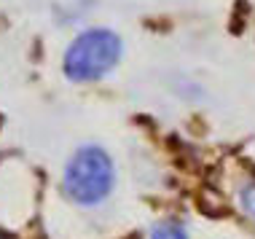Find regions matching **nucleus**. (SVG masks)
<instances>
[{
	"mask_svg": "<svg viewBox=\"0 0 255 239\" xmlns=\"http://www.w3.org/2000/svg\"><path fill=\"white\" fill-rule=\"evenodd\" d=\"M113 161L97 145H86L73 153V159L65 167V194L81 207H94L105 202L113 191Z\"/></svg>",
	"mask_w": 255,
	"mask_h": 239,
	"instance_id": "f257e3e1",
	"label": "nucleus"
},
{
	"mask_svg": "<svg viewBox=\"0 0 255 239\" xmlns=\"http://www.w3.org/2000/svg\"><path fill=\"white\" fill-rule=\"evenodd\" d=\"M121 59V38L110 30H86L67 46L65 67L67 78L73 81H92L102 78L108 70H113Z\"/></svg>",
	"mask_w": 255,
	"mask_h": 239,
	"instance_id": "f03ea898",
	"label": "nucleus"
},
{
	"mask_svg": "<svg viewBox=\"0 0 255 239\" xmlns=\"http://www.w3.org/2000/svg\"><path fill=\"white\" fill-rule=\"evenodd\" d=\"M150 239H191L180 221H158L150 229Z\"/></svg>",
	"mask_w": 255,
	"mask_h": 239,
	"instance_id": "7ed1b4c3",
	"label": "nucleus"
},
{
	"mask_svg": "<svg viewBox=\"0 0 255 239\" xmlns=\"http://www.w3.org/2000/svg\"><path fill=\"white\" fill-rule=\"evenodd\" d=\"M239 204H242L245 215L255 223V183H250V186H245L239 191Z\"/></svg>",
	"mask_w": 255,
	"mask_h": 239,
	"instance_id": "20e7f679",
	"label": "nucleus"
}]
</instances>
